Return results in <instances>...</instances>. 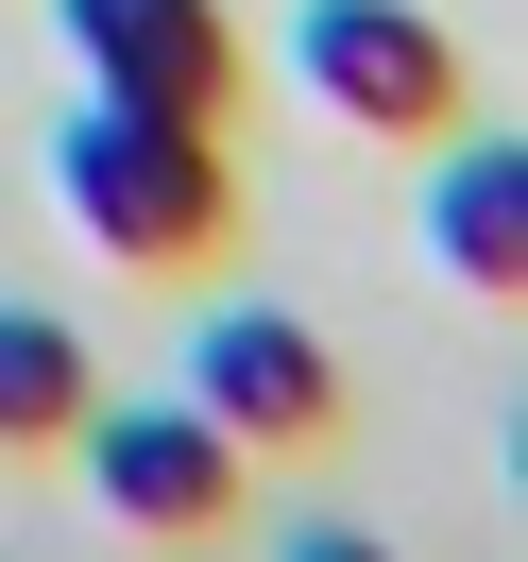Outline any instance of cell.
I'll use <instances>...</instances> for the list:
<instances>
[{"instance_id": "obj_5", "label": "cell", "mask_w": 528, "mask_h": 562, "mask_svg": "<svg viewBox=\"0 0 528 562\" xmlns=\"http://www.w3.org/2000/svg\"><path fill=\"white\" fill-rule=\"evenodd\" d=\"M188 409H205L239 460L256 443H324V426H341V358H324L290 307H205L188 324Z\"/></svg>"}, {"instance_id": "obj_7", "label": "cell", "mask_w": 528, "mask_h": 562, "mask_svg": "<svg viewBox=\"0 0 528 562\" xmlns=\"http://www.w3.org/2000/svg\"><path fill=\"white\" fill-rule=\"evenodd\" d=\"M86 409H103V358H86V324L0 307V443H69Z\"/></svg>"}, {"instance_id": "obj_4", "label": "cell", "mask_w": 528, "mask_h": 562, "mask_svg": "<svg viewBox=\"0 0 528 562\" xmlns=\"http://www.w3.org/2000/svg\"><path fill=\"white\" fill-rule=\"evenodd\" d=\"M86 103H171V120H222L239 103V18L222 0H52Z\"/></svg>"}, {"instance_id": "obj_6", "label": "cell", "mask_w": 528, "mask_h": 562, "mask_svg": "<svg viewBox=\"0 0 528 562\" xmlns=\"http://www.w3.org/2000/svg\"><path fill=\"white\" fill-rule=\"evenodd\" d=\"M426 256H443L460 290H494V307L528 290V137H460V120H443V171H426Z\"/></svg>"}, {"instance_id": "obj_2", "label": "cell", "mask_w": 528, "mask_h": 562, "mask_svg": "<svg viewBox=\"0 0 528 562\" xmlns=\"http://www.w3.org/2000/svg\"><path fill=\"white\" fill-rule=\"evenodd\" d=\"M290 86L341 137H443L460 120V35L426 0H290Z\"/></svg>"}, {"instance_id": "obj_3", "label": "cell", "mask_w": 528, "mask_h": 562, "mask_svg": "<svg viewBox=\"0 0 528 562\" xmlns=\"http://www.w3.org/2000/svg\"><path fill=\"white\" fill-rule=\"evenodd\" d=\"M69 443H86V494H103L120 528H154V546H205V528L239 512V443H222L188 392H120V409H86Z\"/></svg>"}, {"instance_id": "obj_8", "label": "cell", "mask_w": 528, "mask_h": 562, "mask_svg": "<svg viewBox=\"0 0 528 562\" xmlns=\"http://www.w3.org/2000/svg\"><path fill=\"white\" fill-rule=\"evenodd\" d=\"M273 562H392V546H375V528H290Z\"/></svg>"}, {"instance_id": "obj_1", "label": "cell", "mask_w": 528, "mask_h": 562, "mask_svg": "<svg viewBox=\"0 0 528 562\" xmlns=\"http://www.w3.org/2000/svg\"><path fill=\"white\" fill-rule=\"evenodd\" d=\"M52 205H69L86 256H120V273H205L222 222H239V171H222V120L69 103L52 120Z\"/></svg>"}]
</instances>
